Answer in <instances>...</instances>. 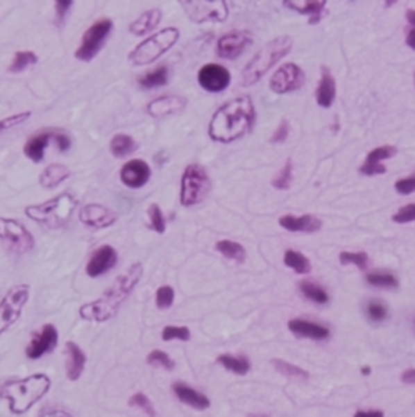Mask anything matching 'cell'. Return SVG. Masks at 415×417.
<instances>
[{
  "label": "cell",
  "mask_w": 415,
  "mask_h": 417,
  "mask_svg": "<svg viewBox=\"0 0 415 417\" xmlns=\"http://www.w3.org/2000/svg\"><path fill=\"white\" fill-rule=\"evenodd\" d=\"M361 373L364 374V376H369V374L372 373V369L369 368V366H364V368L361 369Z\"/></svg>",
  "instance_id": "91938a15"
},
{
  "label": "cell",
  "mask_w": 415,
  "mask_h": 417,
  "mask_svg": "<svg viewBox=\"0 0 415 417\" xmlns=\"http://www.w3.org/2000/svg\"><path fill=\"white\" fill-rule=\"evenodd\" d=\"M52 140L55 142V145H57V148L62 151H67L71 146V142H70V137L67 133H60V132H53V137Z\"/></svg>",
  "instance_id": "db71d44e"
},
{
  "label": "cell",
  "mask_w": 415,
  "mask_h": 417,
  "mask_svg": "<svg viewBox=\"0 0 415 417\" xmlns=\"http://www.w3.org/2000/svg\"><path fill=\"white\" fill-rule=\"evenodd\" d=\"M65 352H67V364H65L67 377H69L70 381H78L85 371L87 356H85L83 349L80 348L77 343H74V341H69V343L65 344Z\"/></svg>",
  "instance_id": "7402d4cb"
},
{
  "label": "cell",
  "mask_w": 415,
  "mask_h": 417,
  "mask_svg": "<svg viewBox=\"0 0 415 417\" xmlns=\"http://www.w3.org/2000/svg\"><path fill=\"white\" fill-rule=\"evenodd\" d=\"M253 417H266V416H253Z\"/></svg>",
  "instance_id": "94428289"
},
{
  "label": "cell",
  "mask_w": 415,
  "mask_h": 417,
  "mask_svg": "<svg viewBox=\"0 0 415 417\" xmlns=\"http://www.w3.org/2000/svg\"><path fill=\"white\" fill-rule=\"evenodd\" d=\"M53 132H40L35 133L33 137L28 138V142L24 146V155L28 160H32L33 163L44 162L46 146L52 142Z\"/></svg>",
  "instance_id": "cb8c5ba5"
},
{
  "label": "cell",
  "mask_w": 415,
  "mask_h": 417,
  "mask_svg": "<svg viewBox=\"0 0 415 417\" xmlns=\"http://www.w3.org/2000/svg\"><path fill=\"white\" fill-rule=\"evenodd\" d=\"M396 192L399 195H412L415 193V175L396 181Z\"/></svg>",
  "instance_id": "f907efd6"
},
{
  "label": "cell",
  "mask_w": 415,
  "mask_h": 417,
  "mask_svg": "<svg viewBox=\"0 0 415 417\" xmlns=\"http://www.w3.org/2000/svg\"><path fill=\"white\" fill-rule=\"evenodd\" d=\"M148 226H150L151 230L156 231V233L163 235L164 231H167V220H164L162 208H160L156 203H151L148 206Z\"/></svg>",
  "instance_id": "8d00e7d4"
},
{
  "label": "cell",
  "mask_w": 415,
  "mask_h": 417,
  "mask_svg": "<svg viewBox=\"0 0 415 417\" xmlns=\"http://www.w3.org/2000/svg\"><path fill=\"white\" fill-rule=\"evenodd\" d=\"M181 7L186 12V15L196 24L205 22H224L230 14L228 3L223 0H216V2H181Z\"/></svg>",
  "instance_id": "8fae6325"
},
{
  "label": "cell",
  "mask_w": 415,
  "mask_h": 417,
  "mask_svg": "<svg viewBox=\"0 0 415 417\" xmlns=\"http://www.w3.org/2000/svg\"><path fill=\"white\" fill-rule=\"evenodd\" d=\"M28 299H31V286L25 283L12 286L3 294V298L0 299V336L19 321Z\"/></svg>",
  "instance_id": "9c48e42d"
},
{
  "label": "cell",
  "mask_w": 415,
  "mask_h": 417,
  "mask_svg": "<svg viewBox=\"0 0 415 417\" xmlns=\"http://www.w3.org/2000/svg\"><path fill=\"white\" fill-rule=\"evenodd\" d=\"M192 338V332L186 326H167L163 327L162 331V339L163 341H173V339H180V341H189Z\"/></svg>",
  "instance_id": "f6af8a7d"
},
{
  "label": "cell",
  "mask_w": 415,
  "mask_h": 417,
  "mask_svg": "<svg viewBox=\"0 0 415 417\" xmlns=\"http://www.w3.org/2000/svg\"><path fill=\"white\" fill-rule=\"evenodd\" d=\"M146 362L150 366H155V368H162L164 371H173V368H175V362H173L171 357H169L164 351H160V349H155V351H151L150 355L146 356Z\"/></svg>",
  "instance_id": "60d3db41"
},
{
  "label": "cell",
  "mask_w": 415,
  "mask_h": 417,
  "mask_svg": "<svg viewBox=\"0 0 415 417\" xmlns=\"http://www.w3.org/2000/svg\"><path fill=\"white\" fill-rule=\"evenodd\" d=\"M400 379H402V382H404V384H415V369L404 371V373H402Z\"/></svg>",
  "instance_id": "9f6ffc18"
},
{
  "label": "cell",
  "mask_w": 415,
  "mask_h": 417,
  "mask_svg": "<svg viewBox=\"0 0 415 417\" xmlns=\"http://www.w3.org/2000/svg\"><path fill=\"white\" fill-rule=\"evenodd\" d=\"M52 381L46 374L35 373L22 379H12L0 387V399L7 401L12 414H25L49 394Z\"/></svg>",
  "instance_id": "3957f363"
},
{
  "label": "cell",
  "mask_w": 415,
  "mask_h": 417,
  "mask_svg": "<svg viewBox=\"0 0 415 417\" xmlns=\"http://www.w3.org/2000/svg\"><path fill=\"white\" fill-rule=\"evenodd\" d=\"M405 19H407V35H405V44L407 47L415 50V8H407L405 10Z\"/></svg>",
  "instance_id": "681fc988"
},
{
  "label": "cell",
  "mask_w": 415,
  "mask_h": 417,
  "mask_svg": "<svg viewBox=\"0 0 415 417\" xmlns=\"http://www.w3.org/2000/svg\"><path fill=\"white\" fill-rule=\"evenodd\" d=\"M359 171H361V175H366V176H377V175H384L385 171H387V168H385V165H382V163H380V165H366V163H364Z\"/></svg>",
  "instance_id": "11a10c76"
},
{
  "label": "cell",
  "mask_w": 415,
  "mask_h": 417,
  "mask_svg": "<svg viewBox=\"0 0 415 417\" xmlns=\"http://www.w3.org/2000/svg\"><path fill=\"white\" fill-rule=\"evenodd\" d=\"M292 49V39L289 35H279L276 39L269 40L257 50L256 56L246 63L241 74V85L251 87L264 77L266 71H269L279 60H282Z\"/></svg>",
  "instance_id": "5b68a950"
},
{
  "label": "cell",
  "mask_w": 415,
  "mask_h": 417,
  "mask_svg": "<svg viewBox=\"0 0 415 417\" xmlns=\"http://www.w3.org/2000/svg\"><path fill=\"white\" fill-rule=\"evenodd\" d=\"M160 22H162V10L160 8H150V10L143 12L135 22L130 24V33H133L137 37H143L148 32L155 31Z\"/></svg>",
  "instance_id": "83f0119b"
},
{
  "label": "cell",
  "mask_w": 415,
  "mask_h": 417,
  "mask_svg": "<svg viewBox=\"0 0 415 417\" xmlns=\"http://www.w3.org/2000/svg\"><path fill=\"white\" fill-rule=\"evenodd\" d=\"M78 220L80 223H83L85 226H88V228L101 230L115 225L118 216L113 210L107 208V206L100 203H88L80 208Z\"/></svg>",
  "instance_id": "2e32d148"
},
{
  "label": "cell",
  "mask_w": 415,
  "mask_h": 417,
  "mask_svg": "<svg viewBox=\"0 0 415 417\" xmlns=\"http://www.w3.org/2000/svg\"><path fill=\"white\" fill-rule=\"evenodd\" d=\"M393 223H399V225H404V223H412L415 221V203L412 205H405L392 216Z\"/></svg>",
  "instance_id": "c3c4849f"
},
{
  "label": "cell",
  "mask_w": 415,
  "mask_h": 417,
  "mask_svg": "<svg viewBox=\"0 0 415 417\" xmlns=\"http://www.w3.org/2000/svg\"><path fill=\"white\" fill-rule=\"evenodd\" d=\"M339 263L342 264V266H347V264H354L355 268L359 269H366L369 266V256H367V253L364 251H342L341 255H339Z\"/></svg>",
  "instance_id": "f35d334b"
},
{
  "label": "cell",
  "mask_w": 415,
  "mask_h": 417,
  "mask_svg": "<svg viewBox=\"0 0 415 417\" xmlns=\"http://www.w3.org/2000/svg\"><path fill=\"white\" fill-rule=\"evenodd\" d=\"M173 393H175V395L181 402L196 411H205L211 406V401L205 394L198 393V391L183 384V382H175V384H173Z\"/></svg>",
  "instance_id": "603a6c76"
},
{
  "label": "cell",
  "mask_w": 415,
  "mask_h": 417,
  "mask_svg": "<svg viewBox=\"0 0 415 417\" xmlns=\"http://www.w3.org/2000/svg\"><path fill=\"white\" fill-rule=\"evenodd\" d=\"M118 263V253L112 244H103V246L96 248L93 251V255L88 259L87 268V275L90 278H100L103 275H107L108 271H112L113 268L117 266Z\"/></svg>",
  "instance_id": "e0dca14e"
},
{
  "label": "cell",
  "mask_w": 415,
  "mask_h": 417,
  "mask_svg": "<svg viewBox=\"0 0 415 417\" xmlns=\"http://www.w3.org/2000/svg\"><path fill=\"white\" fill-rule=\"evenodd\" d=\"M143 271L145 269H143V263H139V261L131 264L125 273H121L113 281V284L110 286L107 291H103L99 299L80 307V318L88 323H105L115 318L120 307L124 306V303L138 286Z\"/></svg>",
  "instance_id": "7a4b0ae2"
},
{
  "label": "cell",
  "mask_w": 415,
  "mask_h": 417,
  "mask_svg": "<svg viewBox=\"0 0 415 417\" xmlns=\"http://www.w3.org/2000/svg\"><path fill=\"white\" fill-rule=\"evenodd\" d=\"M58 344V331L53 324L46 323L39 332H33L32 341L28 343L27 349H25V355L28 359L35 361L44 357L49 352H52Z\"/></svg>",
  "instance_id": "5bb4252c"
},
{
  "label": "cell",
  "mask_w": 415,
  "mask_h": 417,
  "mask_svg": "<svg viewBox=\"0 0 415 417\" xmlns=\"http://www.w3.org/2000/svg\"><path fill=\"white\" fill-rule=\"evenodd\" d=\"M113 31L112 19H100L87 28L80 42L78 49L75 50V58L82 62H92L93 58L103 49L105 42L108 40L110 33Z\"/></svg>",
  "instance_id": "30bf717a"
},
{
  "label": "cell",
  "mask_w": 415,
  "mask_h": 417,
  "mask_svg": "<svg viewBox=\"0 0 415 417\" xmlns=\"http://www.w3.org/2000/svg\"><path fill=\"white\" fill-rule=\"evenodd\" d=\"M287 327H289V331L294 336H298V338L312 341L328 339L329 334H331V330H329L328 326L306 321V319H291V321L287 323Z\"/></svg>",
  "instance_id": "ffe728a7"
},
{
  "label": "cell",
  "mask_w": 415,
  "mask_h": 417,
  "mask_svg": "<svg viewBox=\"0 0 415 417\" xmlns=\"http://www.w3.org/2000/svg\"><path fill=\"white\" fill-rule=\"evenodd\" d=\"M151 168L145 160L135 158L126 162L120 170V181L125 185L126 188L138 189L150 181Z\"/></svg>",
  "instance_id": "ac0fdd59"
},
{
  "label": "cell",
  "mask_w": 415,
  "mask_h": 417,
  "mask_svg": "<svg viewBox=\"0 0 415 417\" xmlns=\"http://www.w3.org/2000/svg\"><path fill=\"white\" fill-rule=\"evenodd\" d=\"M198 83L210 94H219L230 87L231 74L219 63H206L198 71Z\"/></svg>",
  "instance_id": "4fadbf2b"
},
{
  "label": "cell",
  "mask_w": 415,
  "mask_h": 417,
  "mask_svg": "<svg viewBox=\"0 0 415 417\" xmlns=\"http://www.w3.org/2000/svg\"><path fill=\"white\" fill-rule=\"evenodd\" d=\"M279 225L292 233H316L323 226V221L316 218L314 214H303V216H292L285 214L279 218Z\"/></svg>",
  "instance_id": "44dd1931"
},
{
  "label": "cell",
  "mask_w": 415,
  "mask_h": 417,
  "mask_svg": "<svg viewBox=\"0 0 415 417\" xmlns=\"http://www.w3.org/2000/svg\"><path fill=\"white\" fill-rule=\"evenodd\" d=\"M299 291L306 296L309 301L316 303V305H328L329 294L325 293L324 288H321L319 284L312 283V281H300Z\"/></svg>",
  "instance_id": "836d02e7"
},
{
  "label": "cell",
  "mask_w": 415,
  "mask_h": 417,
  "mask_svg": "<svg viewBox=\"0 0 415 417\" xmlns=\"http://www.w3.org/2000/svg\"><path fill=\"white\" fill-rule=\"evenodd\" d=\"M271 364H273L274 369H276L279 374H282V376L299 379V381H306V379L309 377V374L306 373V371L300 369L299 366L291 364V362H287L285 359H273L271 361Z\"/></svg>",
  "instance_id": "d590c367"
},
{
  "label": "cell",
  "mask_w": 415,
  "mask_h": 417,
  "mask_svg": "<svg viewBox=\"0 0 415 417\" xmlns=\"http://www.w3.org/2000/svg\"><path fill=\"white\" fill-rule=\"evenodd\" d=\"M138 150V143L126 133H117L110 142V151L115 158H125Z\"/></svg>",
  "instance_id": "f1b7e54d"
},
{
  "label": "cell",
  "mask_w": 415,
  "mask_h": 417,
  "mask_svg": "<svg viewBox=\"0 0 415 417\" xmlns=\"http://www.w3.org/2000/svg\"><path fill=\"white\" fill-rule=\"evenodd\" d=\"M37 62H39V56L35 52H32V50H19V52H15L14 60L8 65V71L10 74H20V71L31 69Z\"/></svg>",
  "instance_id": "4dcf8cb0"
},
{
  "label": "cell",
  "mask_w": 415,
  "mask_h": 417,
  "mask_svg": "<svg viewBox=\"0 0 415 417\" xmlns=\"http://www.w3.org/2000/svg\"><path fill=\"white\" fill-rule=\"evenodd\" d=\"M78 206V200L74 193L63 192L60 195L50 198L40 205H31L25 208V214L32 221L39 223L49 230H60L69 225L75 210Z\"/></svg>",
  "instance_id": "277c9868"
},
{
  "label": "cell",
  "mask_w": 415,
  "mask_h": 417,
  "mask_svg": "<svg viewBox=\"0 0 415 417\" xmlns=\"http://www.w3.org/2000/svg\"><path fill=\"white\" fill-rule=\"evenodd\" d=\"M178 39H180V31L176 27L162 28L160 32L148 37L146 40L139 42L130 52L128 60L137 67L150 65L158 60L163 53H167L169 49L175 47Z\"/></svg>",
  "instance_id": "8992f818"
},
{
  "label": "cell",
  "mask_w": 415,
  "mask_h": 417,
  "mask_svg": "<svg viewBox=\"0 0 415 417\" xmlns=\"http://www.w3.org/2000/svg\"><path fill=\"white\" fill-rule=\"evenodd\" d=\"M218 362L223 366L224 369L231 371V373L238 374V376H244L251 369V364L246 357H236L231 355H221L218 357Z\"/></svg>",
  "instance_id": "e575fe53"
},
{
  "label": "cell",
  "mask_w": 415,
  "mask_h": 417,
  "mask_svg": "<svg viewBox=\"0 0 415 417\" xmlns=\"http://www.w3.org/2000/svg\"><path fill=\"white\" fill-rule=\"evenodd\" d=\"M306 82V75L298 63H285L274 71L269 80V88L278 95L291 94V92L299 90Z\"/></svg>",
  "instance_id": "7c38bea8"
},
{
  "label": "cell",
  "mask_w": 415,
  "mask_h": 417,
  "mask_svg": "<svg viewBox=\"0 0 415 417\" xmlns=\"http://www.w3.org/2000/svg\"><path fill=\"white\" fill-rule=\"evenodd\" d=\"M254 120L256 110L251 96H236L214 112L208 126V135L213 142L232 143L251 132Z\"/></svg>",
  "instance_id": "6da1fadb"
},
{
  "label": "cell",
  "mask_w": 415,
  "mask_h": 417,
  "mask_svg": "<svg viewBox=\"0 0 415 417\" xmlns=\"http://www.w3.org/2000/svg\"><path fill=\"white\" fill-rule=\"evenodd\" d=\"M173 301H175V289H173L171 286H162V288L156 289V307H160V309H169Z\"/></svg>",
  "instance_id": "7bdbcfd3"
},
{
  "label": "cell",
  "mask_w": 415,
  "mask_h": 417,
  "mask_svg": "<svg viewBox=\"0 0 415 417\" xmlns=\"http://www.w3.org/2000/svg\"><path fill=\"white\" fill-rule=\"evenodd\" d=\"M354 417H384L382 411H357Z\"/></svg>",
  "instance_id": "680465c9"
},
{
  "label": "cell",
  "mask_w": 415,
  "mask_h": 417,
  "mask_svg": "<svg viewBox=\"0 0 415 417\" xmlns=\"http://www.w3.org/2000/svg\"><path fill=\"white\" fill-rule=\"evenodd\" d=\"M285 7L298 12L300 15H309V24H317L323 19L328 2L325 0H311V2H291L285 0Z\"/></svg>",
  "instance_id": "d4e9b609"
},
{
  "label": "cell",
  "mask_w": 415,
  "mask_h": 417,
  "mask_svg": "<svg viewBox=\"0 0 415 417\" xmlns=\"http://www.w3.org/2000/svg\"><path fill=\"white\" fill-rule=\"evenodd\" d=\"M216 251L221 253L224 258L236 261V263H244L246 259V250L239 243L231 241V239H221L216 243Z\"/></svg>",
  "instance_id": "f546056e"
},
{
  "label": "cell",
  "mask_w": 415,
  "mask_h": 417,
  "mask_svg": "<svg viewBox=\"0 0 415 417\" xmlns=\"http://www.w3.org/2000/svg\"><path fill=\"white\" fill-rule=\"evenodd\" d=\"M128 404H130V406L139 407V409H142L143 412H145V414H148L150 417H155L156 416L153 404H151L150 399H148V395H145V394L138 393V394L131 395Z\"/></svg>",
  "instance_id": "bcb514c9"
},
{
  "label": "cell",
  "mask_w": 415,
  "mask_h": 417,
  "mask_svg": "<svg viewBox=\"0 0 415 417\" xmlns=\"http://www.w3.org/2000/svg\"><path fill=\"white\" fill-rule=\"evenodd\" d=\"M253 44L251 33L246 31H235L223 35L216 44V56L226 58V60H235L241 53Z\"/></svg>",
  "instance_id": "9a60e30c"
},
{
  "label": "cell",
  "mask_w": 415,
  "mask_h": 417,
  "mask_svg": "<svg viewBox=\"0 0 415 417\" xmlns=\"http://www.w3.org/2000/svg\"><path fill=\"white\" fill-rule=\"evenodd\" d=\"M397 155V148L396 146L392 145H384V146H377V148H374L371 151V153H367L366 157V165H380V162L382 160H387V158H392L396 157Z\"/></svg>",
  "instance_id": "ab89813d"
},
{
  "label": "cell",
  "mask_w": 415,
  "mask_h": 417,
  "mask_svg": "<svg viewBox=\"0 0 415 417\" xmlns=\"http://www.w3.org/2000/svg\"><path fill=\"white\" fill-rule=\"evenodd\" d=\"M366 281L371 286H375V288L396 289L397 286H399L397 278L391 275V273H369V275L366 276Z\"/></svg>",
  "instance_id": "74e56055"
},
{
  "label": "cell",
  "mask_w": 415,
  "mask_h": 417,
  "mask_svg": "<svg viewBox=\"0 0 415 417\" xmlns=\"http://www.w3.org/2000/svg\"><path fill=\"white\" fill-rule=\"evenodd\" d=\"M39 417H71L70 412L62 411V409H53V411H45L44 414Z\"/></svg>",
  "instance_id": "6f0895ef"
},
{
  "label": "cell",
  "mask_w": 415,
  "mask_h": 417,
  "mask_svg": "<svg viewBox=\"0 0 415 417\" xmlns=\"http://www.w3.org/2000/svg\"><path fill=\"white\" fill-rule=\"evenodd\" d=\"M287 135H289V121L281 120V124L278 125V128L274 130L273 137H271V143H282L287 140Z\"/></svg>",
  "instance_id": "816d5d0a"
},
{
  "label": "cell",
  "mask_w": 415,
  "mask_h": 417,
  "mask_svg": "<svg viewBox=\"0 0 415 417\" xmlns=\"http://www.w3.org/2000/svg\"><path fill=\"white\" fill-rule=\"evenodd\" d=\"M0 241L10 255L15 256L27 255L35 246V238L24 223L6 216H0Z\"/></svg>",
  "instance_id": "ba28073f"
},
{
  "label": "cell",
  "mask_w": 415,
  "mask_h": 417,
  "mask_svg": "<svg viewBox=\"0 0 415 417\" xmlns=\"http://www.w3.org/2000/svg\"><path fill=\"white\" fill-rule=\"evenodd\" d=\"M367 316H369L371 321L374 323H380L387 318V306L382 305L380 301H371L366 307Z\"/></svg>",
  "instance_id": "7dc6e473"
},
{
  "label": "cell",
  "mask_w": 415,
  "mask_h": 417,
  "mask_svg": "<svg viewBox=\"0 0 415 417\" xmlns=\"http://www.w3.org/2000/svg\"><path fill=\"white\" fill-rule=\"evenodd\" d=\"M211 189L210 175L201 165H188L181 175L180 201L183 206H194L201 203Z\"/></svg>",
  "instance_id": "52a82bcc"
},
{
  "label": "cell",
  "mask_w": 415,
  "mask_h": 417,
  "mask_svg": "<svg viewBox=\"0 0 415 417\" xmlns=\"http://www.w3.org/2000/svg\"><path fill=\"white\" fill-rule=\"evenodd\" d=\"M334 99H336V80L328 67H323V75L316 92V102L319 107L329 108L334 103Z\"/></svg>",
  "instance_id": "484cf974"
},
{
  "label": "cell",
  "mask_w": 415,
  "mask_h": 417,
  "mask_svg": "<svg viewBox=\"0 0 415 417\" xmlns=\"http://www.w3.org/2000/svg\"><path fill=\"white\" fill-rule=\"evenodd\" d=\"M291 181H292V162L291 160H287L286 165L282 167V170L279 171L276 176H274L273 181H271V185H273L276 189H289Z\"/></svg>",
  "instance_id": "b9f144b4"
},
{
  "label": "cell",
  "mask_w": 415,
  "mask_h": 417,
  "mask_svg": "<svg viewBox=\"0 0 415 417\" xmlns=\"http://www.w3.org/2000/svg\"><path fill=\"white\" fill-rule=\"evenodd\" d=\"M32 117V112H22V113H15V115L7 117V119L0 120V135L8 132V130L15 128V126L22 125Z\"/></svg>",
  "instance_id": "ee69618b"
},
{
  "label": "cell",
  "mask_w": 415,
  "mask_h": 417,
  "mask_svg": "<svg viewBox=\"0 0 415 417\" xmlns=\"http://www.w3.org/2000/svg\"><path fill=\"white\" fill-rule=\"evenodd\" d=\"M414 327H415V319H414Z\"/></svg>",
  "instance_id": "6125c7cd"
},
{
  "label": "cell",
  "mask_w": 415,
  "mask_h": 417,
  "mask_svg": "<svg viewBox=\"0 0 415 417\" xmlns=\"http://www.w3.org/2000/svg\"><path fill=\"white\" fill-rule=\"evenodd\" d=\"M188 107V100L181 95H163L153 99L146 105V113L153 119H167V117L181 113Z\"/></svg>",
  "instance_id": "d6986e66"
},
{
  "label": "cell",
  "mask_w": 415,
  "mask_h": 417,
  "mask_svg": "<svg viewBox=\"0 0 415 417\" xmlns=\"http://www.w3.org/2000/svg\"><path fill=\"white\" fill-rule=\"evenodd\" d=\"M169 78V70L168 67H158V69L153 71H148V74L142 75L138 78L139 85L143 88H156V87H164L168 83Z\"/></svg>",
  "instance_id": "d6a6232c"
},
{
  "label": "cell",
  "mask_w": 415,
  "mask_h": 417,
  "mask_svg": "<svg viewBox=\"0 0 415 417\" xmlns=\"http://www.w3.org/2000/svg\"><path fill=\"white\" fill-rule=\"evenodd\" d=\"M71 6H74L71 0H58V2H55V14H57L58 25L63 24V20H65V17L69 14Z\"/></svg>",
  "instance_id": "f5cc1de1"
},
{
  "label": "cell",
  "mask_w": 415,
  "mask_h": 417,
  "mask_svg": "<svg viewBox=\"0 0 415 417\" xmlns=\"http://www.w3.org/2000/svg\"><path fill=\"white\" fill-rule=\"evenodd\" d=\"M70 178V168L63 163H52L42 171L39 176V183L42 188L52 189L57 188L58 185H62L63 181Z\"/></svg>",
  "instance_id": "4316f807"
},
{
  "label": "cell",
  "mask_w": 415,
  "mask_h": 417,
  "mask_svg": "<svg viewBox=\"0 0 415 417\" xmlns=\"http://www.w3.org/2000/svg\"><path fill=\"white\" fill-rule=\"evenodd\" d=\"M285 264L287 268H291L292 271L298 273V275H307L312 269L311 261H309L303 253L294 250H287L285 253Z\"/></svg>",
  "instance_id": "1f68e13d"
}]
</instances>
